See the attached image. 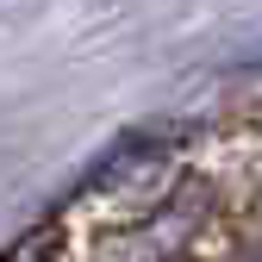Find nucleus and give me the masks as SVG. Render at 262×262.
Returning a JSON list of instances; mask_svg holds the SVG:
<instances>
[{
    "label": "nucleus",
    "instance_id": "obj_1",
    "mask_svg": "<svg viewBox=\"0 0 262 262\" xmlns=\"http://www.w3.org/2000/svg\"><path fill=\"white\" fill-rule=\"evenodd\" d=\"M7 262H50V237H25V244L7 256Z\"/></svg>",
    "mask_w": 262,
    "mask_h": 262
}]
</instances>
